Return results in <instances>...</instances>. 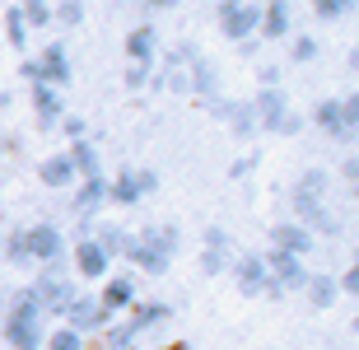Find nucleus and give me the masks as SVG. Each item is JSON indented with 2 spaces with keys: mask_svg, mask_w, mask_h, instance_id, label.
I'll return each instance as SVG.
<instances>
[{
  "mask_svg": "<svg viewBox=\"0 0 359 350\" xmlns=\"http://www.w3.org/2000/svg\"><path fill=\"white\" fill-rule=\"evenodd\" d=\"M177 224H145V229L131 238V253H126V262H131L135 271H145V276H163V271L173 267L177 257Z\"/></svg>",
  "mask_w": 359,
  "mask_h": 350,
  "instance_id": "nucleus-1",
  "label": "nucleus"
},
{
  "mask_svg": "<svg viewBox=\"0 0 359 350\" xmlns=\"http://www.w3.org/2000/svg\"><path fill=\"white\" fill-rule=\"evenodd\" d=\"M0 332H5V341H10L14 350H42V341H47V318H42V309H38V299H33L28 285L10 299Z\"/></svg>",
  "mask_w": 359,
  "mask_h": 350,
  "instance_id": "nucleus-2",
  "label": "nucleus"
},
{
  "mask_svg": "<svg viewBox=\"0 0 359 350\" xmlns=\"http://www.w3.org/2000/svg\"><path fill=\"white\" fill-rule=\"evenodd\" d=\"M28 290H33V299H38L42 318H66L70 299L80 295V290H75V281H70V271H66V262H52V267H42V271H38V281L28 285Z\"/></svg>",
  "mask_w": 359,
  "mask_h": 350,
  "instance_id": "nucleus-3",
  "label": "nucleus"
},
{
  "mask_svg": "<svg viewBox=\"0 0 359 350\" xmlns=\"http://www.w3.org/2000/svg\"><path fill=\"white\" fill-rule=\"evenodd\" d=\"M262 262H266V271H271V290H266L271 299L299 295V290H308V281H313L308 262H299V257H290V253H276V248H271Z\"/></svg>",
  "mask_w": 359,
  "mask_h": 350,
  "instance_id": "nucleus-4",
  "label": "nucleus"
},
{
  "mask_svg": "<svg viewBox=\"0 0 359 350\" xmlns=\"http://www.w3.org/2000/svg\"><path fill=\"white\" fill-rule=\"evenodd\" d=\"M154 191H159L154 168H121L117 177H107V206H140Z\"/></svg>",
  "mask_w": 359,
  "mask_h": 350,
  "instance_id": "nucleus-5",
  "label": "nucleus"
},
{
  "mask_svg": "<svg viewBox=\"0 0 359 350\" xmlns=\"http://www.w3.org/2000/svg\"><path fill=\"white\" fill-rule=\"evenodd\" d=\"M61 327H70L75 337H103L107 327H112V313L98 304V295H75L70 299V309H66V318H61Z\"/></svg>",
  "mask_w": 359,
  "mask_h": 350,
  "instance_id": "nucleus-6",
  "label": "nucleus"
},
{
  "mask_svg": "<svg viewBox=\"0 0 359 350\" xmlns=\"http://www.w3.org/2000/svg\"><path fill=\"white\" fill-rule=\"evenodd\" d=\"M70 271L80 276V281H107L112 276V257L103 253V243L84 234L80 243H70Z\"/></svg>",
  "mask_w": 359,
  "mask_h": 350,
  "instance_id": "nucleus-7",
  "label": "nucleus"
},
{
  "mask_svg": "<svg viewBox=\"0 0 359 350\" xmlns=\"http://www.w3.org/2000/svg\"><path fill=\"white\" fill-rule=\"evenodd\" d=\"M257 24H262V5H248V0H224L219 5V33L229 42H252Z\"/></svg>",
  "mask_w": 359,
  "mask_h": 350,
  "instance_id": "nucleus-8",
  "label": "nucleus"
},
{
  "mask_svg": "<svg viewBox=\"0 0 359 350\" xmlns=\"http://www.w3.org/2000/svg\"><path fill=\"white\" fill-rule=\"evenodd\" d=\"M233 238H229L224 224H210V229L201 234V271L205 276H229V267H233Z\"/></svg>",
  "mask_w": 359,
  "mask_h": 350,
  "instance_id": "nucleus-9",
  "label": "nucleus"
},
{
  "mask_svg": "<svg viewBox=\"0 0 359 350\" xmlns=\"http://www.w3.org/2000/svg\"><path fill=\"white\" fill-rule=\"evenodd\" d=\"M24 243H28V262H38V267H52V262H66V234L56 229V224H33L24 229Z\"/></svg>",
  "mask_w": 359,
  "mask_h": 350,
  "instance_id": "nucleus-10",
  "label": "nucleus"
},
{
  "mask_svg": "<svg viewBox=\"0 0 359 350\" xmlns=\"http://www.w3.org/2000/svg\"><path fill=\"white\" fill-rule=\"evenodd\" d=\"M187 94H196L201 103H205V108H210V103H219V98H224V89H219V70H215V61L210 56H191V61H187Z\"/></svg>",
  "mask_w": 359,
  "mask_h": 350,
  "instance_id": "nucleus-11",
  "label": "nucleus"
},
{
  "mask_svg": "<svg viewBox=\"0 0 359 350\" xmlns=\"http://www.w3.org/2000/svg\"><path fill=\"white\" fill-rule=\"evenodd\" d=\"M229 276H233V285H238V295H248V299H257V295L271 290V271H266V262H262L257 253H238L233 267H229Z\"/></svg>",
  "mask_w": 359,
  "mask_h": 350,
  "instance_id": "nucleus-12",
  "label": "nucleus"
},
{
  "mask_svg": "<svg viewBox=\"0 0 359 350\" xmlns=\"http://www.w3.org/2000/svg\"><path fill=\"white\" fill-rule=\"evenodd\" d=\"M33 75H38V84L66 89V84H70V52H66V42H47V47L33 56Z\"/></svg>",
  "mask_w": 359,
  "mask_h": 350,
  "instance_id": "nucleus-13",
  "label": "nucleus"
},
{
  "mask_svg": "<svg viewBox=\"0 0 359 350\" xmlns=\"http://www.w3.org/2000/svg\"><path fill=\"white\" fill-rule=\"evenodd\" d=\"M210 117H219V121H229V131L238 135V140H257V112H252V103L248 98H219V103H210Z\"/></svg>",
  "mask_w": 359,
  "mask_h": 350,
  "instance_id": "nucleus-14",
  "label": "nucleus"
},
{
  "mask_svg": "<svg viewBox=\"0 0 359 350\" xmlns=\"http://www.w3.org/2000/svg\"><path fill=\"white\" fill-rule=\"evenodd\" d=\"M248 103H252V112H257V131L280 135V121L290 117V94H285V89H257Z\"/></svg>",
  "mask_w": 359,
  "mask_h": 350,
  "instance_id": "nucleus-15",
  "label": "nucleus"
},
{
  "mask_svg": "<svg viewBox=\"0 0 359 350\" xmlns=\"http://www.w3.org/2000/svg\"><path fill=\"white\" fill-rule=\"evenodd\" d=\"M98 304H103L112 318H117V313H131L135 304H140V295H135V276H131V271H117V276H107L103 290H98Z\"/></svg>",
  "mask_w": 359,
  "mask_h": 350,
  "instance_id": "nucleus-16",
  "label": "nucleus"
},
{
  "mask_svg": "<svg viewBox=\"0 0 359 350\" xmlns=\"http://www.w3.org/2000/svg\"><path fill=\"white\" fill-rule=\"evenodd\" d=\"M159 61V28L154 24H135L126 33V66H140V70H154Z\"/></svg>",
  "mask_w": 359,
  "mask_h": 350,
  "instance_id": "nucleus-17",
  "label": "nucleus"
},
{
  "mask_svg": "<svg viewBox=\"0 0 359 350\" xmlns=\"http://www.w3.org/2000/svg\"><path fill=\"white\" fill-rule=\"evenodd\" d=\"M271 248H276V253H290V257H299V262H304V257L318 248V238H313L304 224L280 220V224H271Z\"/></svg>",
  "mask_w": 359,
  "mask_h": 350,
  "instance_id": "nucleus-18",
  "label": "nucleus"
},
{
  "mask_svg": "<svg viewBox=\"0 0 359 350\" xmlns=\"http://www.w3.org/2000/svg\"><path fill=\"white\" fill-rule=\"evenodd\" d=\"M28 98H33V117H38L42 131L61 126V117H66V98H61V89H52V84H33Z\"/></svg>",
  "mask_w": 359,
  "mask_h": 350,
  "instance_id": "nucleus-19",
  "label": "nucleus"
},
{
  "mask_svg": "<svg viewBox=\"0 0 359 350\" xmlns=\"http://www.w3.org/2000/svg\"><path fill=\"white\" fill-rule=\"evenodd\" d=\"M107 206V177L103 173H93V177H80V187H75V201H70V210L89 224L98 210Z\"/></svg>",
  "mask_w": 359,
  "mask_h": 350,
  "instance_id": "nucleus-20",
  "label": "nucleus"
},
{
  "mask_svg": "<svg viewBox=\"0 0 359 350\" xmlns=\"http://www.w3.org/2000/svg\"><path fill=\"white\" fill-rule=\"evenodd\" d=\"M257 33H262L266 42L294 38V10L285 5V0H271V5H262V24H257Z\"/></svg>",
  "mask_w": 359,
  "mask_h": 350,
  "instance_id": "nucleus-21",
  "label": "nucleus"
},
{
  "mask_svg": "<svg viewBox=\"0 0 359 350\" xmlns=\"http://www.w3.org/2000/svg\"><path fill=\"white\" fill-rule=\"evenodd\" d=\"M173 318V309L163 304V299H145V304H135L131 313H126V327H131L135 337H145V332H154V327H163Z\"/></svg>",
  "mask_w": 359,
  "mask_h": 350,
  "instance_id": "nucleus-22",
  "label": "nucleus"
},
{
  "mask_svg": "<svg viewBox=\"0 0 359 350\" xmlns=\"http://www.w3.org/2000/svg\"><path fill=\"white\" fill-rule=\"evenodd\" d=\"M38 182L52 187V191H66V187H75L80 177H75V163H70L66 154H47V159L38 163Z\"/></svg>",
  "mask_w": 359,
  "mask_h": 350,
  "instance_id": "nucleus-23",
  "label": "nucleus"
},
{
  "mask_svg": "<svg viewBox=\"0 0 359 350\" xmlns=\"http://www.w3.org/2000/svg\"><path fill=\"white\" fill-rule=\"evenodd\" d=\"M313 126L332 140H350V126H346V112H341V98H322L313 108Z\"/></svg>",
  "mask_w": 359,
  "mask_h": 350,
  "instance_id": "nucleus-24",
  "label": "nucleus"
},
{
  "mask_svg": "<svg viewBox=\"0 0 359 350\" xmlns=\"http://www.w3.org/2000/svg\"><path fill=\"white\" fill-rule=\"evenodd\" d=\"M308 304H313V309H332L336 299H341V281H336V276H327V271H318V276H313V281H308Z\"/></svg>",
  "mask_w": 359,
  "mask_h": 350,
  "instance_id": "nucleus-25",
  "label": "nucleus"
},
{
  "mask_svg": "<svg viewBox=\"0 0 359 350\" xmlns=\"http://www.w3.org/2000/svg\"><path fill=\"white\" fill-rule=\"evenodd\" d=\"M66 159L75 163V177H93V173H103V163H98V145H93V140H75V145L66 149Z\"/></svg>",
  "mask_w": 359,
  "mask_h": 350,
  "instance_id": "nucleus-26",
  "label": "nucleus"
},
{
  "mask_svg": "<svg viewBox=\"0 0 359 350\" xmlns=\"http://www.w3.org/2000/svg\"><path fill=\"white\" fill-rule=\"evenodd\" d=\"M93 238L103 243L107 257H126V253H131V238H135V234L121 229V224H98V234H93Z\"/></svg>",
  "mask_w": 359,
  "mask_h": 350,
  "instance_id": "nucleus-27",
  "label": "nucleus"
},
{
  "mask_svg": "<svg viewBox=\"0 0 359 350\" xmlns=\"http://www.w3.org/2000/svg\"><path fill=\"white\" fill-rule=\"evenodd\" d=\"M135 332L126 327V318H112V327L103 332V350H135Z\"/></svg>",
  "mask_w": 359,
  "mask_h": 350,
  "instance_id": "nucleus-28",
  "label": "nucleus"
},
{
  "mask_svg": "<svg viewBox=\"0 0 359 350\" xmlns=\"http://www.w3.org/2000/svg\"><path fill=\"white\" fill-rule=\"evenodd\" d=\"M89 346V341L84 337H75V332H70V327H47V341H42V350H84Z\"/></svg>",
  "mask_w": 359,
  "mask_h": 350,
  "instance_id": "nucleus-29",
  "label": "nucleus"
},
{
  "mask_svg": "<svg viewBox=\"0 0 359 350\" xmlns=\"http://www.w3.org/2000/svg\"><path fill=\"white\" fill-rule=\"evenodd\" d=\"M350 0H313V19H322V24H341V19H350Z\"/></svg>",
  "mask_w": 359,
  "mask_h": 350,
  "instance_id": "nucleus-30",
  "label": "nucleus"
},
{
  "mask_svg": "<svg viewBox=\"0 0 359 350\" xmlns=\"http://www.w3.org/2000/svg\"><path fill=\"white\" fill-rule=\"evenodd\" d=\"M19 14H24L28 28H52V5H47V0H24Z\"/></svg>",
  "mask_w": 359,
  "mask_h": 350,
  "instance_id": "nucleus-31",
  "label": "nucleus"
},
{
  "mask_svg": "<svg viewBox=\"0 0 359 350\" xmlns=\"http://www.w3.org/2000/svg\"><path fill=\"white\" fill-rule=\"evenodd\" d=\"M5 38H10L14 47L28 42V24H24V14H19V5H5Z\"/></svg>",
  "mask_w": 359,
  "mask_h": 350,
  "instance_id": "nucleus-32",
  "label": "nucleus"
},
{
  "mask_svg": "<svg viewBox=\"0 0 359 350\" xmlns=\"http://www.w3.org/2000/svg\"><path fill=\"white\" fill-rule=\"evenodd\" d=\"M294 191H308V196H327V168H304Z\"/></svg>",
  "mask_w": 359,
  "mask_h": 350,
  "instance_id": "nucleus-33",
  "label": "nucleus"
},
{
  "mask_svg": "<svg viewBox=\"0 0 359 350\" xmlns=\"http://www.w3.org/2000/svg\"><path fill=\"white\" fill-rule=\"evenodd\" d=\"M84 14H89V10H84L80 0H61V5H52V19H56V24H66V28L84 24Z\"/></svg>",
  "mask_w": 359,
  "mask_h": 350,
  "instance_id": "nucleus-34",
  "label": "nucleus"
},
{
  "mask_svg": "<svg viewBox=\"0 0 359 350\" xmlns=\"http://www.w3.org/2000/svg\"><path fill=\"white\" fill-rule=\"evenodd\" d=\"M318 52H322V47H318L313 33H294V38H290V56H294V61H313Z\"/></svg>",
  "mask_w": 359,
  "mask_h": 350,
  "instance_id": "nucleus-35",
  "label": "nucleus"
},
{
  "mask_svg": "<svg viewBox=\"0 0 359 350\" xmlns=\"http://www.w3.org/2000/svg\"><path fill=\"white\" fill-rule=\"evenodd\" d=\"M5 262H14V267H28V243H24V229H14L10 238H5Z\"/></svg>",
  "mask_w": 359,
  "mask_h": 350,
  "instance_id": "nucleus-36",
  "label": "nucleus"
},
{
  "mask_svg": "<svg viewBox=\"0 0 359 350\" xmlns=\"http://www.w3.org/2000/svg\"><path fill=\"white\" fill-rule=\"evenodd\" d=\"M121 80H126V89H145V84H154V75L140 70V66H126V70H121Z\"/></svg>",
  "mask_w": 359,
  "mask_h": 350,
  "instance_id": "nucleus-37",
  "label": "nucleus"
},
{
  "mask_svg": "<svg viewBox=\"0 0 359 350\" xmlns=\"http://www.w3.org/2000/svg\"><path fill=\"white\" fill-rule=\"evenodd\" d=\"M341 112H346V126H350V135L359 131V89L350 98H341Z\"/></svg>",
  "mask_w": 359,
  "mask_h": 350,
  "instance_id": "nucleus-38",
  "label": "nucleus"
},
{
  "mask_svg": "<svg viewBox=\"0 0 359 350\" xmlns=\"http://www.w3.org/2000/svg\"><path fill=\"white\" fill-rule=\"evenodd\" d=\"M61 131L70 135V145H75V140H89V126H84V117H61Z\"/></svg>",
  "mask_w": 359,
  "mask_h": 350,
  "instance_id": "nucleus-39",
  "label": "nucleus"
},
{
  "mask_svg": "<svg viewBox=\"0 0 359 350\" xmlns=\"http://www.w3.org/2000/svg\"><path fill=\"white\" fill-rule=\"evenodd\" d=\"M336 281H341V295H355V299H359V257L350 262L346 276H336Z\"/></svg>",
  "mask_w": 359,
  "mask_h": 350,
  "instance_id": "nucleus-40",
  "label": "nucleus"
},
{
  "mask_svg": "<svg viewBox=\"0 0 359 350\" xmlns=\"http://www.w3.org/2000/svg\"><path fill=\"white\" fill-rule=\"evenodd\" d=\"M304 126H308V117H304V112H294V108H290V117L280 121V135H299Z\"/></svg>",
  "mask_w": 359,
  "mask_h": 350,
  "instance_id": "nucleus-41",
  "label": "nucleus"
},
{
  "mask_svg": "<svg viewBox=\"0 0 359 350\" xmlns=\"http://www.w3.org/2000/svg\"><path fill=\"white\" fill-rule=\"evenodd\" d=\"M257 84H262V89H280V70L276 66H257Z\"/></svg>",
  "mask_w": 359,
  "mask_h": 350,
  "instance_id": "nucleus-42",
  "label": "nucleus"
},
{
  "mask_svg": "<svg viewBox=\"0 0 359 350\" xmlns=\"http://www.w3.org/2000/svg\"><path fill=\"white\" fill-rule=\"evenodd\" d=\"M341 168H346V182H350V187L359 191V154H350V159L341 163Z\"/></svg>",
  "mask_w": 359,
  "mask_h": 350,
  "instance_id": "nucleus-43",
  "label": "nucleus"
},
{
  "mask_svg": "<svg viewBox=\"0 0 359 350\" xmlns=\"http://www.w3.org/2000/svg\"><path fill=\"white\" fill-rule=\"evenodd\" d=\"M252 173V159H233V168H229V177H248Z\"/></svg>",
  "mask_w": 359,
  "mask_h": 350,
  "instance_id": "nucleus-44",
  "label": "nucleus"
},
{
  "mask_svg": "<svg viewBox=\"0 0 359 350\" xmlns=\"http://www.w3.org/2000/svg\"><path fill=\"white\" fill-rule=\"evenodd\" d=\"M350 75H359V47L350 52Z\"/></svg>",
  "mask_w": 359,
  "mask_h": 350,
  "instance_id": "nucleus-45",
  "label": "nucleus"
},
{
  "mask_svg": "<svg viewBox=\"0 0 359 350\" xmlns=\"http://www.w3.org/2000/svg\"><path fill=\"white\" fill-rule=\"evenodd\" d=\"M5 108H10V94H5V89H0V112H5Z\"/></svg>",
  "mask_w": 359,
  "mask_h": 350,
  "instance_id": "nucleus-46",
  "label": "nucleus"
},
{
  "mask_svg": "<svg viewBox=\"0 0 359 350\" xmlns=\"http://www.w3.org/2000/svg\"><path fill=\"white\" fill-rule=\"evenodd\" d=\"M355 332H359V318H355Z\"/></svg>",
  "mask_w": 359,
  "mask_h": 350,
  "instance_id": "nucleus-47",
  "label": "nucleus"
},
{
  "mask_svg": "<svg viewBox=\"0 0 359 350\" xmlns=\"http://www.w3.org/2000/svg\"><path fill=\"white\" fill-rule=\"evenodd\" d=\"M355 135H359V131H355Z\"/></svg>",
  "mask_w": 359,
  "mask_h": 350,
  "instance_id": "nucleus-48",
  "label": "nucleus"
}]
</instances>
